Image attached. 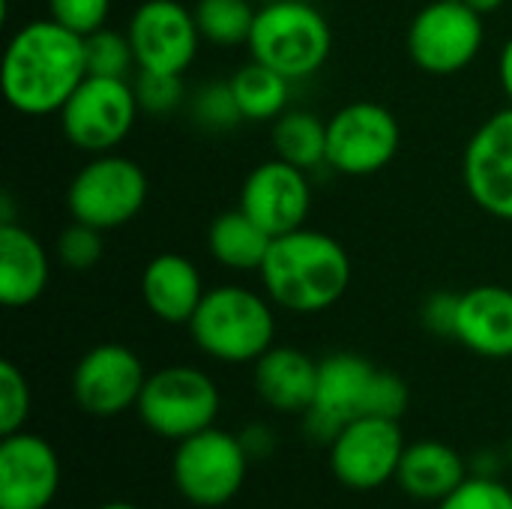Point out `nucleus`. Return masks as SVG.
Here are the masks:
<instances>
[{
	"label": "nucleus",
	"mask_w": 512,
	"mask_h": 509,
	"mask_svg": "<svg viewBox=\"0 0 512 509\" xmlns=\"http://www.w3.org/2000/svg\"><path fill=\"white\" fill-rule=\"evenodd\" d=\"M240 210L249 213L270 237H282L306 225L312 210L309 171L273 156L255 165L240 189Z\"/></svg>",
	"instance_id": "15"
},
{
	"label": "nucleus",
	"mask_w": 512,
	"mask_h": 509,
	"mask_svg": "<svg viewBox=\"0 0 512 509\" xmlns=\"http://www.w3.org/2000/svg\"><path fill=\"white\" fill-rule=\"evenodd\" d=\"M402 144L399 120L378 102H351L327 120V165L345 177L384 171Z\"/></svg>",
	"instance_id": "9"
},
{
	"label": "nucleus",
	"mask_w": 512,
	"mask_h": 509,
	"mask_svg": "<svg viewBox=\"0 0 512 509\" xmlns=\"http://www.w3.org/2000/svg\"><path fill=\"white\" fill-rule=\"evenodd\" d=\"M192 117L204 132H231L243 123V111L228 81L204 84L192 99Z\"/></svg>",
	"instance_id": "28"
},
{
	"label": "nucleus",
	"mask_w": 512,
	"mask_h": 509,
	"mask_svg": "<svg viewBox=\"0 0 512 509\" xmlns=\"http://www.w3.org/2000/svg\"><path fill=\"white\" fill-rule=\"evenodd\" d=\"M186 327L207 357L219 363H255L276 339L273 300L246 285H216L207 288Z\"/></svg>",
	"instance_id": "3"
},
{
	"label": "nucleus",
	"mask_w": 512,
	"mask_h": 509,
	"mask_svg": "<svg viewBox=\"0 0 512 509\" xmlns=\"http://www.w3.org/2000/svg\"><path fill=\"white\" fill-rule=\"evenodd\" d=\"M462 3H468L474 12H480V15H489V12H498L507 0H462Z\"/></svg>",
	"instance_id": "38"
},
{
	"label": "nucleus",
	"mask_w": 512,
	"mask_h": 509,
	"mask_svg": "<svg viewBox=\"0 0 512 509\" xmlns=\"http://www.w3.org/2000/svg\"><path fill=\"white\" fill-rule=\"evenodd\" d=\"M456 339L489 360L512 357V291L504 285H477L459 300Z\"/></svg>",
	"instance_id": "18"
},
{
	"label": "nucleus",
	"mask_w": 512,
	"mask_h": 509,
	"mask_svg": "<svg viewBox=\"0 0 512 509\" xmlns=\"http://www.w3.org/2000/svg\"><path fill=\"white\" fill-rule=\"evenodd\" d=\"M462 171L471 201L489 216L512 222V105L471 135Z\"/></svg>",
	"instance_id": "16"
},
{
	"label": "nucleus",
	"mask_w": 512,
	"mask_h": 509,
	"mask_svg": "<svg viewBox=\"0 0 512 509\" xmlns=\"http://www.w3.org/2000/svg\"><path fill=\"white\" fill-rule=\"evenodd\" d=\"M240 441H243V450L249 453V459H264L276 450V435L264 423H252L249 429H243Z\"/></svg>",
	"instance_id": "36"
},
{
	"label": "nucleus",
	"mask_w": 512,
	"mask_h": 509,
	"mask_svg": "<svg viewBox=\"0 0 512 509\" xmlns=\"http://www.w3.org/2000/svg\"><path fill=\"white\" fill-rule=\"evenodd\" d=\"M129 42L138 69L183 75L201 45L195 12L180 0H144L129 18Z\"/></svg>",
	"instance_id": "12"
},
{
	"label": "nucleus",
	"mask_w": 512,
	"mask_h": 509,
	"mask_svg": "<svg viewBox=\"0 0 512 509\" xmlns=\"http://www.w3.org/2000/svg\"><path fill=\"white\" fill-rule=\"evenodd\" d=\"M246 45L252 60L276 69L288 81H303L327 63L333 30L321 9L306 0H270L255 12Z\"/></svg>",
	"instance_id": "4"
},
{
	"label": "nucleus",
	"mask_w": 512,
	"mask_h": 509,
	"mask_svg": "<svg viewBox=\"0 0 512 509\" xmlns=\"http://www.w3.org/2000/svg\"><path fill=\"white\" fill-rule=\"evenodd\" d=\"M132 87H135L141 111H147V114H168V111L180 108L183 96H186L183 75H171V72L138 69Z\"/></svg>",
	"instance_id": "31"
},
{
	"label": "nucleus",
	"mask_w": 512,
	"mask_h": 509,
	"mask_svg": "<svg viewBox=\"0 0 512 509\" xmlns=\"http://www.w3.org/2000/svg\"><path fill=\"white\" fill-rule=\"evenodd\" d=\"M468 480L462 456L444 441H417L408 444L396 471V483L414 501L441 504Z\"/></svg>",
	"instance_id": "22"
},
{
	"label": "nucleus",
	"mask_w": 512,
	"mask_h": 509,
	"mask_svg": "<svg viewBox=\"0 0 512 509\" xmlns=\"http://www.w3.org/2000/svg\"><path fill=\"white\" fill-rule=\"evenodd\" d=\"M498 75H501V87L507 93L512 105V36L507 39V45L501 48V57H498Z\"/></svg>",
	"instance_id": "37"
},
{
	"label": "nucleus",
	"mask_w": 512,
	"mask_h": 509,
	"mask_svg": "<svg viewBox=\"0 0 512 509\" xmlns=\"http://www.w3.org/2000/svg\"><path fill=\"white\" fill-rule=\"evenodd\" d=\"M48 279L51 264L39 237L18 222H0V303L27 309L45 294Z\"/></svg>",
	"instance_id": "19"
},
{
	"label": "nucleus",
	"mask_w": 512,
	"mask_h": 509,
	"mask_svg": "<svg viewBox=\"0 0 512 509\" xmlns=\"http://www.w3.org/2000/svg\"><path fill=\"white\" fill-rule=\"evenodd\" d=\"M228 84L243 111V120L264 123V120H279L288 111L291 81L258 60H249L246 66H240L228 78Z\"/></svg>",
	"instance_id": "24"
},
{
	"label": "nucleus",
	"mask_w": 512,
	"mask_h": 509,
	"mask_svg": "<svg viewBox=\"0 0 512 509\" xmlns=\"http://www.w3.org/2000/svg\"><path fill=\"white\" fill-rule=\"evenodd\" d=\"M375 366L357 354H330L318 363V390L303 414V432L318 444H333L345 423L366 417Z\"/></svg>",
	"instance_id": "13"
},
{
	"label": "nucleus",
	"mask_w": 512,
	"mask_h": 509,
	"mask_svg": "<svg viewBox=\"0 0 512 509\" xmlns=\"http://www.w3.org/2000/svg\"><path fill=\"white\" fill-rule=\"evenodd\" d=\"M273 237L240 207L219 213L207 228V249L213 261L234 273H255L261 270Z\"/></svg>",
	"instance_id": "23"
},
{
	"label": "nucleus",
	"mask_w": 512,
	"mask_h": 509,
	"mask_svg": "<svg viewBox=\"0 0 512 509\" xmlns=\"http://www.w3.org/2000/svg\"><path fill=\"white\" fill-rule=\"evenodd\" d=\"M99 509H141V507H135V504H126V501H111V504H105V507H99Z\"/></svg>",
	"instance_id": "39"
},
{
	"label": "nucleus",
	"mask_w": 512,
	"mask_h": 509,
	"mask_svg": "<svg viewBox=\"0 0 512 509\" xmlns=\"http://www.w3.org/2000/svg\"><path fill=\"white\" fill-rule=\"evenodd\" d=\"M222 396L216 381L195 366H165L147 375L135 405L141 423L168 441H186L210 429L219 417Z\"/></svg>",
	"instance_id": "5"
},
{
	"label": "nucleus",
	"mask_w": 512,
	"mask_h": 509,
	"mask_svg": "<svg viewBox=\"0 0 512 509\" xmlns=\"http://www.w3.org/2000/svg\"><path fill=\"white\" fill-rule=\"evenodd\" d=\"M207 288L198 267L177 252H162L141 273L144 306L165 324H189Z\"/></svg>",
	"instance_id": "20"
},
{
	"label": "nucleus",
	"mask_w": 512,
	"mask_h": 509,
	"mask_svg": "<svg viewBox=\"0 0 512 509\" xmlns=\"http://www.w3.org/2000/svg\"><path fill=\"white\" fill-rule=\"evenodd\" d=\"M273 150L303 171L327 165V120L309 111H285L273 120Z\"/></svg>",
	"instance_id": "25"
},
{
	"label": "nucleus",
	"mask_w": 512,
	"mask_h": 509,
	"mask_svg": "<svg viewBox=\"0 0 512 509\" xmlns=\"http://www.w3.org/2000/svg\"><path fill=\"white\" fill-rule=\"evenodd\" d=\"M408 411V384L393 375L378 369L372 390H369V408L366 417H387V420H402V414Z\"/></svg>",
	"instance_id": "34"
},
{
	"label": "nucleus",
	"mask_w": 512,
	"mask_h": 509,
	"mask_svg": "<svg viewBox=\"0 0 512 509\" xmlns=\"http://www.w3.org/2000/svg\"><path fill=\"white\" fill-rule=\"evenodd\" d=\"M60 489V459L33 432L3 435L0 444V509H45Z\"/></svg>",
	"instance_id": "17"
},
{
	"label": "nucleus",
	"mask_w": 512,
	"mask_h": 509,
	"mask_svg": "<svg viewBox=\"0 0 512 509\" xmlns=\"http://www.w3.org/2000/svg\"><path fill=\"white\" fill-rule=\"evenodd\" d=\"M438 509H512V489L495 477H468Z\"/></svg>",
	"instance_id": "32"
},
{
	"label": "nucleus",
	"mask_w": 512,
	"mask_h": 509,
	"mask_svg": "<svg viewBox=\"0 0 512 509\" xmlns=\"http://www.w3.org/2000/svg\"><path fill=\"white\" fill-rule=\"evenodd\" d=\"M147 204L144 168L120 153H99L81 165L66 189V207L75 222L99 231L129 225Z\"/></svg>",
	"instance_id": "6"
},
{
	"label": "nucleus",
	"mask_w": 512,
	"mask_h": 509,
	"mask_svg": "<svg viewBox=\"0 0 512 509\" xmlns=\"http://www.w3.org/2000/svg\"><path fill=\"white\" fill-rule=\"evenodd\" d=\"M405 447L399 420L357 417L330 444V468L345 489L372 492L396 480Z\"/></svg>",
	"instance_id": "11"
},
{
	"label": "nucleus",
	"mask_w": 512,
	"mask_h": 509,
	"mask_svg": "<svg viewBox=\"0 0 512 509\" xmlns=\"http://www.w3.org/2000/svg\"><path fill=\"white\" fill-rule=\"evenodd\" d=\"M459 300L462 294H453V291H438L432 294L423 309H420V318H423V327L435 336H444V339H456V324H459Z\"/></svg>",
	"instance_id": "35"
},
{
	"label": "nucleus",
	"mask_w": 512,
	"mask_h": 509,
	"mask_svg": "<svg viewBox=\"0 0 512 509\" xmlns=\"http://www.w3.org/2000/svg\"><path fill=\"white\" fill-rule=\"evenodd\" d=\"M192 12L204 42L234 48L249 42L258 9H252L249 0H198Z\"/></svg>",
	"instance_id": "26"
},
{
	"label": "nucleus",
	"mask_w": 512,
	"mask_h": 509,
	"mask_svg": "<svg viewBox=\"0 0 512 509\" xmlns=\"http://www.w3.org/2000/svg\"><path fill=\"white\" fill-rule=\"evenodd\" d=\"M258 276L273 306L291 315H318L345 297L351 258L336 237L303 225L273 237Z\"/></svg>",
	"instance_id": "2"
},
{
	"label": "nucleus",
	"mask_w": 512,
	"mask_h": 509,
	"mask_svg": "<svg viewBox=\"0 0 512 509\" xmlns=\"http://www.w3.org/2000/svg\"><path fill=\"white\" fill-rule=\"evenodd\" d=\"M102 234L105 231L72 219V225L63 228L60 237H57V258H60V264L66 270H75V273L93 270L99 264V258H102Z\"/></svg>",
	"instance_id": "30"
},
{
	"label": "nucleus",
	"mask_w": 512,
	"mask_h": 509,
	"mask_svg": "<svg viewBox=\"0 0 512 509\" xmlns=\"http://www.w3.org/2000/svg\"><path fill=\"white\" fill-rule=\"evenodd\" d=\"M483 15L462 0L426 3L408 27V54L429 75H456L483 48Z\"/></svg>",
	"instance_id": "10"
},
{
	"label": "nucleus",
	"mask_w": 512,
	"mask_h": 509,
	"mask_svg": "<svg viewBox=\"0 0 512 509\" xmlns=\"http://www.w3.org/2000/svg\"><path fill=\"white\" fill-rule=\"evenodd\" d=\"M174 486L195 507H225L234 501L246 483L249 453L240 435L222 432L216 426L186 438L174 453Z\"/></svg>",
	"instance_id": "8"
},
{
	"label": "nucleus",
	"mask_w": 512,
	"mask_h": 509,
	"mask_svg": "<svg viewBox=\"0 0 512 509\" xmlns=\"http://www.w3.org/2000/svg\"><path fill=\"white\" fill-rule=\"evenodd\" d=\"M138 111L141 105L132 81L87 75L57 117H60L63 138L75 150L99 156V153H111L126 141Z\"/></svg>",
	"instance_id": "7"
},
{
	"label": "nucleus",
	"mask_w": 512,
	"mask_h": 509,
	"mask_svg": "<svg viewBox=\"0 0 512 509\" xmlns=\"http://www.w3.org/2000/svg\"><path fill=\"white\" fill-rule=\"evenodd\" d=\"M30 417V384L24 372L12 363H0V435L21 432Z\"/></svg>",
	"instance_id": "29"
},
{
	"label": "nucleus",
	"mask_w": 512,
	"mask_h": 509,
	"mask_svg": "<svg viewBox=\"0 0 512 509\" xmlns=\"http://www.w3.org/2000/svg\"><path fill=\"white\" fill-rule=\"evenodd\" d=\"M255 393L279 414H306L318 390V363L300 348L273 345L255 360Z\"/></svg>",
	"instance_id": "21"
},
{
	"label": "nucleus",
	"mask_w": 512,
	"mask_h": 509,
	"mask_svg": "<svg viewBox=\"0 0 512 509\" xmlns=\"http://www.w3.org/2000/svg\"><path fill=\"white\" fill-rule=\"evenodd\" d=\"M84 57L87 75L126 78L132 69H138L129 33H117L111 27H99L96 33L84 36Z\"/></svg>",
	"instance_id": "27"
},
{
	"label": "nucleus",
	"mask_w": 512,
	"mask_h": 509,
	"mask_svg": "<svg viewBox=\"0 0 512 509\" xmlns=\"http://www.w3.org/2000/svg\"><path fill=\"white\" fill-rule=\"evenodd\" d=\"M87 78L84 36L54 18L18 27L3 54V99L24 117L60 114L78 84Z\"/></svg>",
	"instance_id": "1"
},
{
	"label": "nucleus",
	"mask_w": 512,
	"mask_h": 509,
	"mask_svg": "<svg viewBox=\"0 0 512 509\" xmlns=\"http://www.w3.org/2000/svg\"><path fill=\"white\" fill-rule=\"evenodd\" d=\"M111 0H48V18L69 27L78 36H90L105 27Z\"/></svg>",
	"instance_id": "33"
},
{
	"label": "nucleus",
	"mask_w": 512,
	"mask_h": 509,
	"mask_svg": "<svg viewBox=\"0 0 512 509\" xmlns=\"http://www.w3.org/2000/svg\"><path fill=\"white\" fill-rule=\"evenodd\" d=\"M147 372L141 357L117 342L90 348L72 372V396L93 417H117L138 405Z\"/></svg>",
	"instance_id": "14"
}]
</instances>
